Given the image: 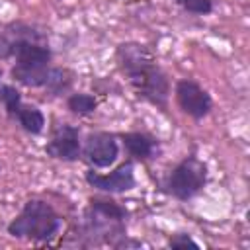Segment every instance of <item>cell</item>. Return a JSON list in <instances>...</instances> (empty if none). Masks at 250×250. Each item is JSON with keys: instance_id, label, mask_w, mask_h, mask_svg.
<instances>
[{"instance_id": "9", "label": "cell", "mask_w": 250, "mask_h": 250, "mask_svg": "<svg viewBox=\"0 0 250 250\" xmlns=\"http://www.w3.org/2000/svg\"><path fill=\"white\" fill-rule=\"evenodd\" d=\"M123 145L127 148V152L135 158H152L154 150H156V141L150 139L145 133H127L123 135Z\"/></svg>"}, {"instance_id": "1", "label": "cell", "mask_w": 250, "mask_h": 250, "mask_svg": "<svg viewBox=\"0 0 250 250\" xmlns=\"http://www.w3.org/2000/svg\"><path fill=\"white\" fill-rule=\"evenodd\" d=\"M123 70L129 76V82L137 88L141 96L150 100L156 105L166 107L168 100V80L164 72L154 64L152 55L143 45L127 43L117 49Z\"/></svg>"}, {"instance_id": "12", "label": "cell", "mask_w": 250, "mask_h": 250, "mask_svg": "<svg viewBox=\"0 0 250 250\" xmlns=\"http://www.w3.org/2000/svg\"><path fill=\"white\" fill-rule=\"evenodd\" d=\"M0 102L4 104L8 115H12V117L18 115V111L21 107V98H20V92L14 86H8V84L0 86Z\"/></svg>"}, {"instance_id": "8", "label": "cell", "mask_w": 250, "mask_h": 250, "mask_svg": "<svg viewBox=\"0 0 250 250\" xmlns=\"http://www.w3.org/2000/svg\"><path fill=\"white\" fill-rule=\"evenodd\" d=\"M16 57V66L25 70H41L47 68V62L51 61V51L43 45L31 43L27 39H16L8 47Z\"/></svg>"}, {"instance_id": "6", "label": "cell", "mask_w": 250, "mask_h": 250, "mask_svg": "<svg viewBox=\"0 0 250 250\" xmlns=\"http://www.w3.org/2000/svg\"><path fill=\"white\" fill-rule=\"evenodd\" d=\"M86 182L100 189V191H109V193H123L129 191L135 186V172H133V164L125 162L119 168H115L109 174H98L94 170L86 172Z\"/></svg>"}, {"instance_id": "7", "label": "cell", "mask_w": 250, "mask_h": 250, "mask_svg": "<svg viewBox=\"0 0 250 250\" xmlns=\"http://www.w3.org/2000/svg\"><path fill=\"white\" fill-rule=\"evenodd\" d=\"M84 154H86V160L90 164H94L96 168H107L115 162V158L119 154V146H117V141L113 135L92 133L86 139Z\"/></svg>"}, {"instance_id": "5", "label": "cell", "mask_w": 250, "mask_h": 250, "mask_svg": "<svg viewBox=\"0 0 250 250\" xmlns=\"http://www.w3.org/2000/svg\"><path fill=\"white\" fill-rule=\"evenodd\" d=\"M45 152L57 160H64V162H72L80 156V141H78V131L68 125V123H61L55 127L51 141L45 146Z\"/></svg>"}, {"instance_id": "10", "label": "cell", "mask_w": 250, "mask_h": 250, "mask_svg": "<svg viewBox=\"0 0 250 250\" xmlns=\"http://www.w3.org/2000/svg\"><path fill=\"white\" fill-rule=\"evenodd\" d=\"M16 117H18L20 125H21L27 133L37 135V133H41L43 127H45V117H43V113H41L35 105H21Z\"/></svg>"}, {"instance_id": "11", "label": "cell", "mask_w": 250, "mask_h": 250, "mask_svg": "<svg viewBox=\"0 0 250 250\" xmlns=\"http://www.w3.org/2000/svg\"><path fill=\"white\" fill-rule=\"evenodd\" d=\"M66 105L76 115H88V113H92L96 109L98 102H96V98L92 94H72L68 98Z\"/></svg>"}, {"instance_id": "13", "label": "cell", "mask_w": 250, "mask_h": 250, "mask_svg": "<svg viewBox=\"0 0 250 250\" xmlns=\"http://www.w3.org/2000/svg\"><path fill=\"white\" fill-rule=\"evenodd\" d=\"M45 86H47L53 94H59V92H62V90H66V88L70 86V78H68V74H66L64 70H61V68H49Z\"/></svg>"}, {"instance_id": "14", "label": "cell", "mask_w": 250, "mask_h": 250, "mask_svg": "<svg viewBox=\"0 0 250 250\" xmlns=\"http://www.w3.org/2000/svg\"><path fill=\"white\" fill-rule=\"evenodd\" d=\"M184 10H188V12H191V14H201V16H205V14H211V10H213V2L211 0H176Z\"/></svg>"}, {"instance_id": "3", "label": "cell", "mask_w": 250, "mask_h": 250, "mask_svg": "<svg viewBox=\"0 0 250 250\" xmlns=\"http://www.w3.org/2000/svg\"><path fill=\"white\" fill-rule=\"evenodd\" d=\"M207 180V170L205 164L199 162L195 156H188L186 160H182L170 174L168 180V188L170 193L178 199H189L193 197Z\"/></svg>"}, {"instance_id": "4", "label": "cell", "mask_w": 250, "mask_h": 250, "mask_svg": "<svg viewBox=\"0 0 250 250\" xmlns=\"http://www.w3.org/2000/svg\"><path fill=\"white\" fill-rule=\"evenodd\" d=\"M176 100H178V105L182 107V111L191 115L193 119H201L211 111L209 94L193 80H178Z\"/></svg>"}, {"instance_id": "2", "label": "cell", "mask_w": 250, "mask_h": 250, "mask_svg": "<svg viewBox=\"0 0 250 250\" xmlns=\"http://www.w3.org/2000/svg\"><path fill=\"white\" fill-rule=\"evenodd\" d=\"M61 229V217L55 213V209L41 201L31 199L23 205L21 213L8 225V232L14 238H25V240H49L57 234Z\"/></svg>"}, {"instance_id": "15", "label": "cell", "mask_w": 250, "mask_h": 250, "mask_svg": "<svg viewBox=\"0 0 250 250\" xmlns=\"http://www.w3.org/2000/svg\"><path fill=\"white\" fill-rule=\"evenodd\" d=\"M170 246L172 248H199V244L195 240H191L188 234H176L170 238Z\"/></svg>"}]
</instances>
